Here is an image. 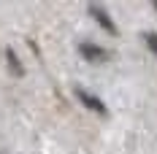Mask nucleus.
I'll return each mask as SVG.
<instances>
[{
	"instance_id": "3",
	"label": "nucleus",
	"mask_w": 157,
	"mask_h": 154,
	"mask_svg": "<svg viewBox=\"0 0 157 154\" xmlns=\"http://www.w3.org/2000/svg\"><path fill=\"white\" fill-rule=\"evenodd\" d=\"M78 51H81L87 60H106V57H109V51H103V49L92 46V43H81V46H78Z\"/></svg>"
},
{
	"instance_id": "2",
	"label": "nucleus",
	"mask_w": 157,
	"mask_h": 154,
	"mask_svg": "<svg viewBox=\"0 0 157 154\" xmlns=\"http://www.w3.org/2000/svg\"><path fill=\"white\" fill-rule=\"evenodd\" d=\"M90 14H92L95 19H98V24H100V27H106V30H109L111 35H114V32H117V24H114V22H111V16L106 14V11H103V8H98V6H92V8H90Z\"/></svg>"
},
{
	"instance_id": "5",
	"label": "nucleus",
	"mask_w": 157,
	"mask_h": 154,
	"mask_svg": "<svg viewBox=\"0 0 157 154\" xmlns=\"http://www.w3.org/2000/svg\"><path fill=\"white\" fill-rule=\"evenodd\" d=\"M6 57H8V62H11V70H16V73H22V68H19V60H16V54L8 49L6 51Z\"/></svg>"
},
{
	"instance_id": "1",
	"label": "nucleus",
	"mask_w": 157,
	"mask_h": 154,
	"mask_svg": "<svg viewBox=\"0 0 157 154\" xmlns=\"http://www.w3.org/2000/svg\"><path fill=\"white\" fill-rule=\"evenodd\" d=\"M76 97H78L87 108H90V111H95V114H106V106H103V100H100V97L84 92V89H76Z\"/></svg>"
},
{
	"instance_id": "4",
	"label": "nucleus",
	"mask_w": 157,
	"mask_h": 154,
	"mask_svg": "<svg viewBox=\"0 0 157 154\" xmlns=\"http://www.w3.org/2000/svg\"><path fill=\"white\" fill-rule=\"evenodd\" d=\"M144 41H146V46L157 54V32H146V35H144Z\"/></svg>"
}]
</instances>
